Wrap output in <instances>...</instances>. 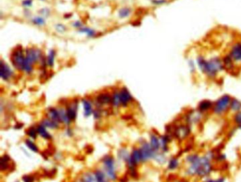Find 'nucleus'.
<instances>
[{"instance_id": "obj_21", "label": "nucleus", "mask_w": 241, "mask_h": 182, "mask_svg": "<svg viewBox=\"0 0 241 182\" xmlns=\"http://www.w3.org/2000/svg\"><path fill=\"white\" fill-rule=\"evenodd\" d=\"M48 118L50 119L54 120V121L60 123V116H59V110L55 108H50L48 111Z\"/></svg>"}, {"instance_id": "obj_43", "label": "nucleus", "mask_w": 241, "mask_h": 182, "mask_svg": "<svg viewBox=\"0 0 241 182\" xmlns=\"http://www.w3.org/2000/svg\"><path fill=\"white\" fill-rule=\"evenodd\" d=\"M93 114H94V117H95L96 118H101V116H102V113H101V111L99 110V109L96 110L95 111L93 112Z\"/></svg>"}, {"instance_id": "obj_47", "label": "nucleus", "mask_w": 241, "mask_h": 182, "mask_svg": "<svg viewBox=\"0 0 241 182\" xmlns=\"http://www.w3.org/2000/svg\"><path fill=\"white\" fill-rule=\"evenodd\" d=\"M170 182H181L180 180H177V179H175V180H173V181H170Z\"/></svg>"}, {"instance_id": "obj_32", "label": "nucleus", "mask_w": 241, "mask_h": 182, "mask_svg": "<svg viewBox=\"0 0 241 182\" xmlns=\"http://www.w3.org/2000/svg\"><path fill=\"white\" fill-rule=\"evenodd\" d=\"M112 103L115 107H118L121 104L120 98H119V92H115L112 96Z\"/></svg>"}, {"instance_id": "obj_4", "label": "nucleus", "mask_w": 241, "mask_h": 182, "mask_svg": "<svg viewBox=\"0 0 241 182\" xmlns=\"http://www.w3.org/2000/svg\"><path fill=\"white\" fill-rule=\"evenodd\" d=\"M25 58H26V55H24L23 49L21 48H17L12 52L11 60H12V64L16 68L23 71V65L25 60Z\"/></svg>"}, {"instance_id": "obj_17", "label": "nucleus", "mask_w": 241, "mask_h": 182, "mask_svg": "<svg viewBox=\"0 0 241 182\" xmlns=\"http://www.w3.org/2000/svg\"><path fill=\"white\" fill-rule=\"evenodd\" d=\"M67 114L68 117L71 121H74L77 118V103L74 102L72 105L67 107L66 110Z\"/></svg>"}, {"instance_id": "obj_49", "label": "nucleus", "mask_w": 241, "mask_h": 182, "mask_svg": "<svg viewBox=\"0 0 241 182\" xmlns=\"http://www.w3.org/2000/svg\"><path fill=\"white\" fill-rule=\"evenodd\" d=\"M41 1H45V0H41Z\"/></svg>"}, {"instance_id": "obj_25", "label": "nucleus", "mask_w": 241, "mask_h": 182, "mask_svg": "<svg viewBox=\"0 0 241 182\" xmlns=\"http://www.w3.org/2000/svg\"><path fill=\"white\" fill-rule=\"evenodd\" d=\"M10 158L7 154H5L1 158V164H0V167H1V170L4 171L6 170L8 168H9V162Z\"/></svg>"}, {"instance_id": "obj_42", "label": "nucleus", "mask_w": 241, "mask_h": 182, "mask_svg": "<svg viewBox=\"0 0 241 182\" xmlns=\"http://www.w3.org/2000/svg\"><path fill=\"white\" fill-rule=\"evenodd\" d=\"M188 64H189L190 71H191L192 72H193L195 70V63H194L193 60H189V62H188Z\"/></svg>"}, {"instance_id": "obj_26", "label": "nucleus", "mask_w": 241, "mask_h": 182, "mask_svg": "<svg viewBox=\"0 0 241 182\" xmlns=\"http://www.w3.org/2000/svg\"><path fill=\"white\" fill-rule=\"evenodd\" d=\"M55 51L53 50V49H51V50L49 51L48 57H47V61H46L47 65H48L49 67H52L54 65V63H55Z\"/></svg>"}, {"instance_id": "obj_30", "label": "nucleus", "mask_w": 241, "mask_h": 182, "mask_svg": "<svg viewBox=\"0 0 241 182\" xmlns=\"http://www.w3.org/2000/svg\"><path fill=\"white\" fill-rule=\"evenodd\" d=\"M233 61L230 55H226L223 59V63H224V67H227V68H231L233 65Z\"/></svg>"}, {"instance_id": "obj_38", "label": "nucleus", "mask_w": 241, "mask_h": 182, "mask_svg": "<svg viewBox=\"0 0 241 182\" xmlns=\"http://www.w3.org/2000/svg\"><path fill=\"white\" fill-rule=\"evenodd\" d=\"M27 134L29 137H30L33 139H36L37 138V134H38V130L37 129H35L34 128H29L28 131H27Z\"/></svg>"}, {"instance_id": "obj_11", "label": "nucleus", "mask_w": 241, "mask_h": 182, "mask_svg": "<svg viewBox=\"0 0 241 182\" xmlns=\"http://www.w3.org/2000/svg\"><path fill=\"white\" fill-rule=\"evenodd\" d=\"M167 169L170 172H175L181 166V162L177 157H171L167 161Z\"/></svg>"}, {"instance_id": "obj_35", "label": "nucleus", "mask_w": 241, "mask_h": 182, "mask_svg": "<svg viewBox=\"0 0 241 182\" xmlns=\"http://www.w3.org/2000/svg\"><path fill=\"white\" fill-rule=\"evenodd\" d=\"M203 182H226V178L224 176H219L217 178L207 177L204 179Z\"/></svg>"}, {"instance_id": "obj_41", "label": "nucleus", "mask_w": 241, "mask_h": 182, "mask_svg": "<svg viewBox=\"0 0 241 182\" xmlns=\"http://www.w3.org/2000/svg\"><path fill=\"white\" fill-rule=\"evenodd\" d=\"M33 0H23L22 1V5L24 7H29L32 6Z\"/></svg>"}, {"instance_id": "obj_48", "label": "nucleus", "mask_w": 241, "mask_h": 182, "mask_svg": "<svg viewBox=\"0 0 241 182\" xmlns=\"http://www.w3.org/2000/svg\"><path fill=\"white\" fill-rule=\"evenodd\" d=\"M238 128L239 130H241V125H239V126H238V128Z\"/></svg>"}, {"instance_id": "obj_6", "label": "nucleus", "mask_w": 241, "mask_h": 182, "mask_svg": "<svg viewBox=\"0 0 241 182\" xmlns=\"http://www.w3.org/2000/svg\"><path fill=\"white\" fill-rule=\"evenodd\" d=\"M103 164H104L105 169L108 176H109L110 179L115 181L117 179V175L115 173V162L113 158L110 156H106L103 159Z\"/></svg>"}, {"instance_id": "obj_9", "label": "nucleus", "mask_w": 241, "mask_h": 182, "mask_svg": "<svg viewBox=\"0 0 241 182\" xmlns=\"http://www.w3.org/2000/svg\"><path fill=\"white\" fill-rule=\"evenodd\" d=\"M229 55L233 61L235 63H241V41L238 42L233 45Z\"/></svg>"}, {"instance_id": "obj_22", "label": "nucleus", "mask_w": 241, "mask_h": 182, "mask_svg": "<svg viewBox=\"0 0 241 182\" xmlns=\"http://www.w3.org/2000/svg\"><path fill=\"white\" fill-rule=\"evenodd\" d=\"M46 127H45L43 125H40L38 126L37 128V130H38V133L41 136V137L44 138V139H47V140H49V139H51L52 136L51 135H50V133L47 131L46 130Z\"/></svg>"}, {"instance_id": "obj_37", "label": "nucleus", "mask_w": 241, "mask_h": 182, "mask_svg": "<svg viewBox=\"0 0 241 182\" xmlns=\"http://www.w3.org/2000/svg\"><path fill=\"white\" fill-rule=\"evenodd\" d=\"M26 145L30 150L33 151V152H38V147L36 146V145L33 143V142L30 141V140H26Z\"/></svg>"}, {"instance_id": "obj_5", "label": "nucleus", "mask_w": 241, "mask_h": 182, "mask_svg": "<svg viewBox=\"0 0 241 182\" xmlns=\"http://www.w3.org/2000/svg\"><path fill=\"white\" fill-rule=\"evenodd\" d=\"M139 151H140L141 157H142V161L143 162H147L150 159H154L156 154L158 152L156 151L152 148L149 143H144L142 145L140 148H139Z\"/></svg>"}, {"instance_id": "obj_8", "label": "nucleus", "mask_w": 241, "mask_h": 182, "mask_svg": "<svg viewBox=\"0 0 241 182\" xmlns=\"http://www.w3.org/2000/svg\"><path fill=\"white\" fill-rule=\"evenodd\" d=\"M42 57V53L39 49L29 48L26 51V59L27 60L34 64L36 62L41 60Z\"/></svg>"}, {"instance_id": "obj_18", "label": "nucleus", "mask_w": 241, "mask_h": 182, "mask_svg": "<svg viewBox=\"0 0 241 182\" xmlns=\"http://www.w3.org/2000/svg\"><path fill=\"white\" fill-rule=\"evenodd\" d=\"M96 101L100 105L112 103V97L108 94H101L96 97Z\"/></svg>"}, {"instance_id": "obj_27", "label": "nucleus", "mask_w": 241, "mask_h": 182, "mask_svg": "<svg viewBox=\"0 0 241 182\" xmlns=\"http://www.w3.org/2000/svg\"><path fill=\"white\" fill-rule=\"evenodd\" d=\"M94 175H95L96 179L97 180V182H108L106 174L101 170L98 169L94 172Z\"/></svg>"}, {"instance_id": "obj_34", "label": "nucleus", "mask_w": 241, "mask_h": 182, "mask_svg": "<svg viewBox=\"0 0 241 182\" xmlns=\"http://www.w3.org/2000/svg\"><path fill=\"white\" fill-rule=\"evenodd\" d=\"M118 157H119L120 159H123L124 162H127V160L130 159V155L127 151L126 150H124V149H122V150H120L118 152Z\"/></svg>"}, {"instance_id": "obj_39", "label": "nucleus", "mask_w": 241, "mask_h": 182, "mask_svg": "<svg viewBox=\"0 0 241 182\" xmlns=\"http://www.w3.org/2000/svg\"><path fill=\"white\" fill-rule=\"evenodd\" d=\"M55 28L57 31L61 32V33L64 32L66 31V27H65L63 24H61V23H58V24L56 25Z\"/></svg>"}, {"instance_id": "obj_12", "label": "nucleus", "mask_w": 241, "mask_h": 182, "mask_svg": "<svg viewBox=\"0 0 241 182\" xmlns=\"http://www.w3.org/2000/svg\"><path fill=\"white\" fill-rule=\"evenodd\" d=\"M213 106V102L211 101L210 100H203V101L199 103L198 106H197V110L202 114H204L206 113L212 111Z\"/></svg>"}, {"instance_id": "obj_29", "label": "nucleus", "mask_w": 241, "mask_h": 182, "mask_svg": "<svg viewBox=\"0 0 241 182\" xmlns=\"http://www.w3.org/2000/svg\"><path fill=\"white\" fill-rule=\"evenodd\" d=\"M130 13H131V9L128 7H123V8L120 9L118 12L119 17L121 19H124V18L128 17L130 16Z\"/></svg>"}, {"instance_id": "obj_31", "label": "nucleus", "mask_w": 241, "mask_h": 182, "mask_svg": "<svg viewBox=\"0 0 241 182\" xmlns=\"http://www.w3.org/2000/svg\"><path fill=\"white\" fill-rule=\"evenodd\" d=\"M232 121H233V123L235 125L236 128H238L239 125H241V111L233 114V118H232Z\"/></svg>"}, {"instance_id": "obj_19", "label": "nucleus", "mask_w": 241, "mask_h": 182, "mask_svg": "<svg viewBox=\"0 0 241 182\" xmlns=\"http://www.w3.org/2000/svg\"><path fill=\"white\" fill-rule=\"evenodd\" d=\"M241 111V101L238 99H232L230 104L229 111L233 113V114L235 113L239 112Z\"/></svg>"}, {"instance_id": "obj_46", "label": "nucleus", "mask_w": 241, "mask_h": 182, "mask_svg": "<svg viewBox=\"0 0 241 182\" xmlns=\"http://www.w3.org/2000/svg\"><path fill=\"white\" fill-rule=\"evenodd\" d=\"M41 13L43 14V15H48L49 13H50V11L47 9H41Z\"/></svg>"}, {"instance_id": "obj_1", "label": "nucleus", "mask_w": 241, "mask_h": 182, "mask_svg": "<svg viewBox=\"0 0 241 182\" xmlns=\"http://www.w3.org/2000/svg\"><path fill=\"white\" fill-rule=\"evenodd\" d=\"M213 157L211 152L204 154L197 152L188 154L185 157V174L188 177L203 180L209 177L213 169Z\"/></svg>"}, {"instance_id": "obj_13", "label": "nucleus", "mask_w": 241, "mask_h": 182, "mask_svg": "<svg viewBox=\"0 0 241 182\" xmlns=\"http://www.w3.org/2000/svg\"><path fill=\"white\" fill-rule=\"evenodd\" d=\"M13 74V72L11 70V68L9 67V65L7 63H4V61H1V71H0V76L3 80L7 81L11 77Z\"/></svg>"}, {"instance_id": "obj_10", "label": "nucleus", "mask_w": 241, "mask_h": 182, "mask_svg": "<svg viewBox=\"0 0 241 182\" xmlns=\"http://www.w3.org/2000/svg\"><path fill=\"white\" fill-rule=\"evenodd\" d=\"M190 128L191 127L187 124V125H182L177 127V128L175 131V134L177 138V139H185L190 133Z\"/></svg>"}, {"instance_id": "obj_45", "label": "nucleus", "mask_w": 241, "mask_h": 182, "mask_svg": "<svg viewBox=\"0 0 241 182\" xmlns=\"http://www.w3.org/2000/svg\"><path fill=\"white\" fill-rule=\"evenodd\" d=\"M73 26H74L75 28H81V27H83L82 26V23H81L80 21H75V22L73 23Z\"/></svg>"}, {"instance_id": "obj_24", "label": "nucleus", "mask_w": 241, "mask_h": 182, "mask_svg": "<svg viewBox=\"0 0 241 182\" xmlns=\"http://www.w3.org/2000/svg\"><path fill=\"white\" fill-rule=\"evenodd\" d=\"M59 116H60V121L62 123H64L65 125H69L71 123V120L68 117L67 114V111L64 109L61 108L59 110Z\"/></svg>"}, {"instance_id": "obj_40", "label": "nucleus", "mask_w": 241, "mask_h": 182, "mask_svg": "<svg viewBox=\"0 0 241 182\" xmlns=\"http://www.w3.org/2000/svg\"><path fill=\"white\" fill-rule=\"evenodd\" d=\"M22 179L24 182H33L35 178L30 175H26V176H23Z\"/></svg>"}, {"instance_id": "obj_16", "label": "nucleus", "mask_w": 241, "mask_h": 182, "mask_svg": "<svg viewBox=\"0 0 241 182\" xmlns=\"http://www.w3.org/2000/svg\"><path fill=\"white\" fill-rule=\"evenodd\" d=\"M160 142L161 151L166 154L170 150V137L168 135H161L160 136Z\"/></svg>"}, {"instance_id": "obj_2", "label": "nucleus", "mask_w": 241, "mask_h": 182, "mask_svg": "<svg viewBox=\"0 0 241 182\" xmlns=\"http://www.w3.org/2000/svg\"><path fill=\"white\" fill-rule=\"evenodd\" d=\"M197 63L199 70L210 79H214L219 72L224 69L223 61L218 57L206 60L202 56H198L197 58Z\"/></svg>"}, {"instance_id": "obj_23", "label": "nucleus", "mask_w": 241, "mask_h": 182, "mask_svg": "<svg viewBox=\"0 0 241 182\" xmlns=\"http://www.w3.org/2000/svg\"><path fill=\"white\" fill-rule=\"evenodd\" d=\"M82 102L84 109V115L85 116H86V117H88V116H89L90 114L93 113V108H92L91 103H90L88 100L86 99L83 100Z\"/></svg>"}, {"instance_id": "obj_20", "label": "nucleus", "mask_w": 241, "mask_h": 182, "mask_svg": "<svg viewBox=\"0 0 241 182\" xmlns=\"http://www.w3.org/2000/svg\"><path fill=\"white\" fill-rule=\"evenodd\" d=\"M42 125L47 128H50L51 129H57L59 127V123L50 118H45L42 121Z\"/></svg>"}, {"instance_id": "obj_3", "label": "nucleus", "mask_w": 241, "mask_h": 182, "mask_svg": "<svg viewBox=\"0 0 241 182\" xmlns=\"http://www.w3.org/2000/svg\"><path fill=\"white\" fill-rule=\"evenodd\" d=\"M232 98L228 94H224L219 97L213 103L212 111L213 115L216 116H223L229 111L230 104Z\"/></svg>"}, {"instance_id": "obj_15", "label": "nucleus", "mask_w": 241, "mask_h": 182, "mask_svg": "<svg viewBox=\"0 0 241 182\" xmlns=\"http://www.w3.org/2000/svg\"><path fill=\"white\" fill-rule=\"evenodd\" d=\"M150 145L156 152H160L161 151V142L160 136H158L156 134L152 133L150 136Z\"/></svg>"}, {"instance_id": "obj_33", "label": "nucleus", "mask_w": 241, "mask_h": 182, "mask_svg": "<svg viewBox=\"0 0 241 182\" xmlns=\"http://www.w3.org/2000/svg\"><path fill=\"white\" fill-rule=\"evenodd\" d=\"M81 179L84 181V182H97L95 175H93L90 173H86Z\"/></svg>"}, {"instance_id": "obj_36", "label": "nucleus", "mask_w": 241, "mask_h": 182, "mask_svg": "<svg viewBox=\"0 0 241 182\" xmlns=\"http://www.w3.org/2000/svg\"><path fill=\"white\" fill-rule=\"evenodd\" d=\"M32 22L33 23L36 25V26H41L45 25V21L43 17H41V16H37V17L33 18V19H32Z\"/></svg>"}, {"instance_id": "obj_50", "label": "nucleus", "mask_w": 241, "mask_h": 182, "mask_svg": "<svg viewBox=\"0 0 241 182\" xmlns=\"http://www.w3.org/2000/svg\"><path fill=\"white\" fill-rule=\"evenodd\" d=\"M16 182H18V181H16Z\"/></svg>"}, {"instance_id": "obj_28", "label": "nucleus", "mask_w": 241, "mask_h": 182, "mask_svg": "<svg viewBox=\"0 0 241 182\" xmlns=\"http://www.w3.org/2000/svg\"><path fill=\"white\" fill-rule=\"evenodd\" d=\"M79 31H80L81 33H84L86 34L87 36L90 38H93L96 35V32L95 31L90 28H88V27H81V28H79Z\"/></svg>"}, {"instance_id": "obj_7", "label": "nucleus", "mask_w": 241, "mask_h": 182, "mask_svg": "<svg viewBox=\"0 0 241 182\" xmlns=\"http://www.w3.org/2000/svg\"><path fill=\"white\" fill-rule=\"evenodd\" d=\"M204 114L199 112L198 110L190 111L186 118V123L190 127L193 125H197L202 121Z\"/></svg>"}, {"instance_id": "obj_44", "label": "nucleus", "mask_w": 241, "mask_h": 182, "mask_svg": "<svg viewBox=\"0 0 241 182\" xmlns=\"http://www.w3.org/2000/svg\"><path fill=\"white\" fill-rule=\"evenodd\" d=\"M152 2L154 4L161 5V4H163L166 3V0H152Z\"/></svg>"}, {"instance_id": "obj_14", "label": "nucleus", "mask_w": 241, "mask_h": 182, "mask_svg": "<svg viewBox=\"0 0 241 182\" xmlns=\"http://www.w3.org/2000/svg\"><path fill=\"white\" fill-rule=\"evenodd\" d=\"M119 98H120L121 104L123 106H126L132 100L131 94L126 88H122L120 90V92H119Z\"/></svg>"}]
</instances>
